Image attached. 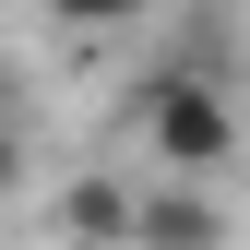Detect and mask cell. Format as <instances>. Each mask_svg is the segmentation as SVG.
<instances>
[{
	"mask_svg": "<svg viewBox=\"0 0 250 250\" xmlns=\"http://www.w3.org/2000/svg\"><path fill=\"white\" fill-rule=\"evenodd\" d=\"M143 155H155L167 179L238 167V96H227V72H203V60L155 72V83H143Z\"/></svg>",
	"mask_w": 250,
	"mask_h": 250,
	"instance_id": "6da1fadb",
	"label": "cell"
},
{
	"mask_svg": "<svg viewBox=\"0 0 250 250\" xmlns=\"http://www.w3.org/2000/svg\"><path fill=\"white\" fill-rule=\"evenodd\" d=\"M131 250H227V203H214L203 179H155V191H143Z\"/></svg>",
	"mask_w": 250,
	"mask_h": 250,
	"instance_id": "7a4b0ae2",
	"label": "cell"
},
{
	"mask_svg": "<svg viewBox=\"0 0 250 250\" xmlns=\"http://www.w3.org/2000/svg\"><path fill=\"white\" fill-rule=\"evenodd\" d=\"M60 227H72L83 250H131V227H143V191H131V179H96V167H83L72 191H60Z\"/></svg>",
	"mask_w": 250,
	"mask_h": 250,
	"instance_id": "3957f363",
	"label": "cell"
},
{
	"mask_svg": "<svg viewBox=\"0 0 250 250\" xmlns=\"http://www.w3.org/2000/svg\"><path fill=\"white\" fill-rule=\"evenodd\" d=\"M155 0H48V24H72V36H107V24H143Z\"/></svg>",
	"mask_w": 250,
	"mask_h": 250,
	"instance_id": "277c9868",
	"label": "cell"
},
{
	"mask_svg": "<svg viewBox=\"0 0 250 250\" xmlns=\"http://www.w3.org/2000/svg\"><path fill=\"white\" fill-rule=\"evenodd\" d=\"M12 179H24V143H12V131H0V203H12Z\"/></svg>",
	"mask_w": 250,
	"mask_h": 250,
	"instance_id": "5b68a950",
	"label": "cell"
}]
</instances>
